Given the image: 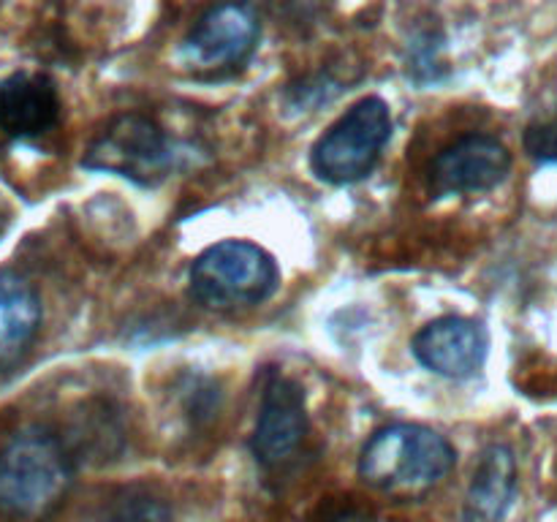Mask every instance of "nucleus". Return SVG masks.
<instances>
[{
	"label": "nucleus",
	"instance_id": "obj_1",
	"mask_svg": "<svg viewBox=\"0 0 557 522\" xmlns=\"http://www.w3.org/2000/svg\"><path fill=\"white\" fill-rule=\"evenodd\" d=\"M71 484L74 457L52 430L27 424L0 444V511L11 520H47L63 506Z\"/></svg>",
	"mask_w": 557,
	"mask_h": 522
},
{
	"label": "nucleus",
	"instance_id": "obj_2",
	"mask_svg": "<svg viewBox=\"0 0 557 522\" xmlns=\"http://www.w3.org/2000/svg\"><path fill=\"white\" fill-rule=\"evenodd\" d=\"M455 446L424 424H389L370 435L359 455L368 487L397 500L424 498L455 468Z\"/></svg>",
	"mask_w": 557,
	"mask_h": 522
},
{
	"label": "nucleus",
	"instance_id": "obj_3",
	"mask_svg": "<svg viewBox=\"0 0 557 522\" xmlns=\"http://www.w3.org/2000/svg\"><path fill=\"white\" fill-rule=\"evenodd\" d=\"M277 264L264 248L245 239L210 245L190 264L188 291L201 308L232 313L264 302L277 288Z\"/></svg>",
	"mask_w": 557,
	"mask_h": 522
},
{
	"label": "nucleus",
	"instance_id": "obj_4",
	"mask_svg": "<svg viewBox=\"0 0 557 522\" xmlns=\"http://www.w3.org/2000/svg\"><path fill=\"white\" fill-rule=\"evenodd\" d=\"M392 136L386 101L370 96L354 103L313 145L310 166L324 183L351 185L368 177Z\"/></svg>",
	"mask_w": 557,
	"mask_h": 522
},
{
	"label": "nucleus",
	"instance_id": "obj_5",
	"mask_svg": "<svg viewBox=\"0 0 557 522\" xmlns=\"http://www.w3.org/2000/svg\"><path fill=\"white\" fill-rule=\"evenodd\" d=\"M174 158V141L156 120L141 112H123L103 125L101 134L87 147L82 163L96 172L152 185L172 172Z\"/></svg>",
	"mask_w": 557,
	"mask_h": 522
},
{
	"label": "nucleus",
	"instance_id": "obj_6",
	"mask_svg": "<svg viewBox=\"0 0 557 522\" xmlns=\"http://www.w3.org/2000/svg\"><path fill=\"white\" fill-rule=\"evenodd\" d=\"M259 16L250 5H212L199 16L180 47L185 69L199 74H221L237 69L253 54L259 44Z\"/></svg>",
	"mask_w": 557,
	"mask_h": 522
},
{
	"label": "nucleus",
	"instance_id": "obj_7",
	"mask_svg": "<svg viewBox=\"0 0 557 522\" xmlns=\"http://www.w3.org/2000/svg\"><path fill=\"white\" fill-rule=\"evenodd\" d=\"M305 389L283 373H272L261 391L250 449L264 468H281L292 460L308 435Z\"/></svg>",
	"mask_w": 557,
	"mask_h": 522
},
{
	"label": "nucleus",
	"instance_id": "obj_8",
	"mask_svg": "<svg viewBox=\"0 0 557 522\" xmlns=\"http://www.w3.org/2000/svg\"><path fill=\"white\" fill-rule=\"evenodd\" d=\"M511 169V152L487 134H468L444 147L430 163V188L438 196L482 194L504 183Z\"/></svg>",
	"mask_w": 557,
	"mask_h": 522
},
{
	"label": "nucleus",
	"instance_id": "obj_9",
	"mask_svg": "<svg viewBox=\"0 0 557 522\" xmlns=\"http://www.w3.org/2000/svg\"><path fill=\"white\" fill-rule=\"evenodd\" d=\"M413 357L444 378H471L484 368L490 337L479 321L462 315H444L417 332L411 343Z\"/></svg>",
	"mask_w": 557,
	"mask_h": 522
},
{
	"label": "nucleus",
	"instance_id": "obj_10",
	"mask_svg": "<svg viewBox=\"0 0 557 522\" xmlns=\"http://www.w3.org/2000/svg\"><path fill=\"white\" fill-rule=\"evenodd\" d=\"M60 120L54 82L36 71H14L0 79V130L11 139H38Z\"/></svg>",
	"mask_w": 557,
	"mask_h": 522
},
{
	"label": "nucleus",
	"instance_id": "obj_11",
	"mask_svg": "<svg viewBox=\"0 0 557 522\" xmlns=\"http://www.w3.org/2000/svg\"><path fill=\"white\" fill-rule=\"evenodd\" d=\"M41 330V299L22 275L0 270V370L25 359Z\"/></svg>",
	"mask_w": 557,
	"mask_h": 522
},
{
	"label": "nucleus",
	"instance_id": "obj_12",
	"mask_svg": "<svg viewBox=\"0 0 557 522\" xmlns=\"http://www.w3.org/2000/svg\"><path fill=\"white\" fill-rule=\"evenodd\" d=\"M515 451L504 444L487 446L479 457L466 504H462V522H504L506 511L511 509V500H515Z\"/></svg>",
	"mask_w": 557,
	"mask_h": 522
},
{
	"label": "nucleus",
	"instance_id": "obj_13",
	"mask_svg": "<svg viewBox=\"0 0 557 522\" xmlns=\"http://www.w3.org/2000/svg\"><path fill=\"white\" fill-rule=\"evenodd\" d=\"M98 522H172V509L158 495L128 493L114 500Z\"/></svg>",
	"mask_w": 557,
	"mask_h": 522
},
{
	"label": "nucleus",
	"instance_id": "obj_14",
	"mask_svg": "<svg viewBox=\"0 0 557 522\" xmlns=\"http://www.w3.org/2000/svg\"><path fill=\"white\" fill-rule=\"evenodd\" d=\"M525 150L539 163H557V117L528 125Z\"/></svg>",
	"mask_w": 557,
	"mask_h": 522
}]
</instances>
